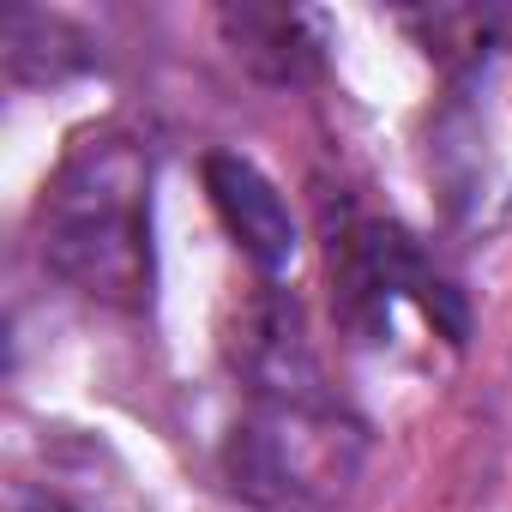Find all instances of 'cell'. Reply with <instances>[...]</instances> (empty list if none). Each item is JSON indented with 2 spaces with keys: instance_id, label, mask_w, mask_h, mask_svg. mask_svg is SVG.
<instances>
[{
  "instance_id": "cell-6",
  "label": "cell",
  "mask_w": 512,
  "mask_h": 512,
  "mask_svg": "<svg viewBox=\"0 0 512 512\" xmlns=\"http://www.w3.org/2000/svg\"><path fill=\"white\" fill-rule=\"evenodd\" d=\"M0 55H7V73L19 85H49L67 79L73 67H85V37L37 7H13L7 25H0Z\"/></svg>"
},
{
  "instance_id": "cell-7",
  "label": "cell",
  "mask_w": 512,
  "mask_h": 512,
  "mask_svg": "<svg viewBox=\"0 0 512 512\" xmlns=\"http://www.w3.org/2000/svg\"><path fill=\"white\" fill-rule=\"evenodd\" d=\"M19 512H73V506L55 500V494H31V500H19Z\"/></svg>"
},
{
  "instance_id": "cell-2",
  "label": "cell",
  "mask_w": 512,
  "mask_h": 512,
  "mask_svg": "<svg viewBox=\"0 0 512 512\" xmlns=\"http://www.w3.org/2000/svg\"><path fill=\"white\" fill-rule=\"evenodd\" d=\"M338 440L344 434H338L332 410L260 404V416L229 434V452H223L229 488L266 512H308L344 476Z\"/></svg>"
},
{
  "instance_id": "cell-3",
  "label": "cell",
  "mask_w": 512,
  "mask_h": 512,
  "mask_svg": "<svg viewBox=\"0 0 512 512\" xmlns=\"http://www.w3.org/2000/svg\"><path fill=\"white\" fill-rule=\"evenodd\" d=\"M241 368L260 392V404H290V410H332L326 404V374L320 356L308 344L302 308L284 296H260L247 314V338H241Z\"/></svg>"
},
{
  "instance_id": "cell-1",
  "label": "cell",
  "mask_w": 512,
  "mask_h": 512,
  "mask_svg": "<svg viewBox=\"0 0 512 512\" xmlns=\"http://www.w3.org/2000/svg\"><path fill=\"white\" fill-rule=\"evenodd\" d=\"M43 260L79 296L145 308L157 284L151 253V157L139 139L85 133L43 193Z\"/></svg>"
},
{
  "instance_id": "cell-5",
  "label": "cell",
  "mask_w": 512,
  "mask_h": 512,
  "mask_svg": "<svg viewBox=\"0 0 512 512\" xmlns=\"http://www.w3.org/2000/svg\"><path fill=\"white\" fill-rule=\"evenodd\" d=\"M223 43L247 73H260L266 85H302L320 73L326 31L302 7H223Z\"/></svg>"
},
{
  "instance_id": "cell-4",
  "label": "cell",
  "mask_w": 512,
  "mask_h": 512,
  "mask_svg": "<svg viewBox=\"0 0 512 512\" xmlns=\"http://www.w3.org/2000/svg\"><path fill=\"white\" fill-rule=\"evenodd\" d=\"M205 193L229 229V241L247 253L260 272H284L296 260V217L284 205V193L235 151H211L205 157Z\"/></svg>"
}]
</instances>
